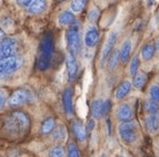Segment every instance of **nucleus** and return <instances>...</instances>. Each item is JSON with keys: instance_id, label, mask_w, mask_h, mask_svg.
Returning <instances> with one entry per match:
<instances>
[{"instance_id": "nucleus-1", "label": "nucleus", "mask_w": 159, "mask_h": 157, "mask_svg": "<svg viewBox=\"0 0 159 157\" xmlns=\"http://www.w3.org/2000/svg\"><path fill=\"white\" fill-rule=\"evenodd\" d=\"M53 50H55V45H53L52 36L51 33H46L40 41L39 45V58H38L37 64H36L38 70H48L50 66V60L52 58Z\"/></svg>"}, {"instance_id": "nucleus-2", "label": "nucleus", "mask_w": 159, "mask_h": 157, "mask_svg": "<svg viewBox=\"0 0 159 157\" xmlns=\"http://www.w3.org/2000/svg\"><path fill=\"white\" fill-rule=\"evenodd\" d=\"M29 117L24 112H13L5 122V128L11 133H25L29 129Z\"/></svg>"}, {"instance_id": "nucleus-3", "label": "nucleus", "mask_w": 159, "mask_h": 157, "mask_svg": "<svg viewBox=\"0 0 159 157\" xmlns=\"http://www.w3.org/2000/svg\"><path fill=\"white\" fill-rule=\"evenodd\" d=\"M22 63H24L22 59L16 55L10 58L0 59V80L16 73L22 66Z\"/></svg>"}, {"instance_id": "nucleus-4", "label": "nucleus", "mask_w": 159, "mask_h": 157, "mask_svg": "<svg viewBox=\"0 0 159 157\" xmlns=\"http://www.w3.org/2000/svg\"><path fill=\"white\" fill-rule=\"evenodd\" d=\"M67 43L68 49L74 55L80 52V36H79V23L72 22L67 31Z\"/></svg>"}, {"instance_id": "nucleus-5", "label": "nucleus", "mask_w": 159, "mask_h": 157, "mask_svg": "<svg viewBox=\"0 0 159 157\" xmlns=\"http://www.w3.org/2000/svg\"><path fill=\"white\" fill-rule=\"evenodd\" d=\"M119 135L125 143L131 144L137 139V125L135 122L126 121L119 125Z\"/></svg>"}, {"instance_id": "nucleus-6", "label": "nucleus", "mask_w": 159, "mask_h": 157, "mask_svg": "<svg viewBox=\"0 0 159 157\" xmlns=\"http://www.w3.org/2000/svg\"><path fill=\"white\" fill-rule=\"evenodd\" d=\"M18 49V42L12 38H5L0 41V59L15 57Z\"/></svg>"}, {"instance_id": "nucleus-7", "label": "nucleus", "mask_w": 159, "mask_h": 157, "mask_svg": "<svg viewBox=\"0 0 159 157\" xmlns=\"http://www.w3.org/2000/svg\"><path fill=\"white\" fill-rule=\"evenodd\" d=\"M31 100L32 95L30 94L29 91H27L25 89H20L15 91L11 94V96L8 100V104L12 108H16V106H21L26 103L31 102Z\"/></svg>"}, {"instance_id": "nucleus-8", "label": "nucleus", "mask_w": 159, "mask_h": 157, "mask_svg": "<svg viewBox=\"0 0 159 157\" xmlns=\"http://www.w3.org/2000/svg\"><path fill=\"white\" fill-rule=\"evenodd\" d=\"M116 42H117V33L115 31L110 32V34L108 36V39L106 41V45H105V47L102 49V53H101V64H103V63L108 60L110 53L114 51Z\"/></svg>"}, {"instance_id": "nucleus-9", "label": "nucleus", "mask_w": 159, "mask_h": 157, "mask_svg": "<svg viewBox=\"0 0 159 157\" xmlns=\"http://www.w3.org/2000/svg\"><path fill=\"white\" fill-rule=\"evenodd\" d=\"M47 9V0H30L26 10L30 15H40Z\"/></svg>"}, {"instance_id": "nucleus-10", "label": "nucleus", "mask_w": 159, "mask_h": 157, "mask_svg": "<svg viewBox=\"0 0 159 157\" xmlns=\"http://www.w3.org/2000/svg\"><path fill=\"white\" fill-rule=\"evenodd\" d=\"M99 40V31L96 27L91 26L87 29L85 33V45L88 48H93L98 43Z\"/></svg>"}, {"instance_id": "nucleus-11", "label": "nucleus", "mask_w": 159, "mask_h": 157, "mask_svg": "<svg viewBox=\"0 0 159 157\" xmlns=\"http://www.w3.org/2000/svg\"><path fill=\"white\" fill-rule=\"evenodd\" d=\"M66 66H67V73H68V78L69 81L72 82L76 78L77 75V70H78V66H77V61L76 58L72 53H69L66 58Z\"/></svg>"}, {"instance_id": "nucleus-12", "label": "nucleus", "mask_w": 159, "mask_h": 157, "mask_svg": "<svg viewBox=\"0 0 159 157\" xmlns=\"http://www.w3.org/2000/svg\"><path fill=\"white\" fill-rule=\"evenodd\" d=\"M117 118L121 122H126V121H130L133 117V108H130L129 104H121L118 106L116 112Z\"/></svg>"}, {"instance_id": "nucleus-13", "label": "nucleus", "mask_w": 159, "mask_h": 157, "mask_svg": "<svg viewBox=\"0 0 159 157\" xmlns=\"http://www.w3.org/2000/svg\"><path fill=\"white\" fill-rule=\"evenodd\" d=\"M131 49H133V45H131L130 40H126V41L122 43L121 48H120V50H119V60L121 61L122 64H126V63L129 61Z\"/></svg>"}, {"instance_id": "nucleus-14", "label": "nucleus", "mask_w": 159, "mask_h": 157, "mask_svg": "<svg viewBox=\"0 0 159 157\" xmlns=\"http://www.w3.org/2000/svg\"><path fill=\"white\" fill-rule=\"evenodd\" d=\"M130 90H131V83L129 81H124L120 83V85L117 87L116 93H115V97L116 100H124L128 94H129Z\"/></svg>"}, {"instance_id": "nucleus-15", "label": "nucleus", "mask_w": 159, "mask_h": 157, "mask_svg": "<svg viewBox=\"0 0 159 157\" xmlns=\"http://www.w3.org/2000/svg\"><path fill=\"white\" fill-rule=\"evenodd\" d=\"M146 128H147V131L150 132V133H154V132L159 129V111L147 117Z\"/></svg>"}, {"instance_id": "nucleus-16", "label": "nucleus", "mask_w": 159, "mask_h": 157, "mask_svg": "<svg viewBox=\"0 0 159 157\" xmlns=\"http://www.w3.org/2000/svg\"><path fill=\"white\" fill-rule=\"evenodd\" d=\"M62 103H64V110L67 115H71L72 113V91L70 89L65 90L62 95Z\"/></svg>"}, {"instance_id": "nucleus-17", "label": "nucleus", "mask_w": 159, "mask_h": 157, "mask_svg": "<svg viewBox=\"0 0 159 157\" xmlns=\"http://www.w3.org/2000/svg\"><path fill=\"white\" fill-rule=\"evenodd\" d=\"M72 131L76 138L79 142H85L87 138V132H86V128L84 127L80 122H75L74 125H72Z\"/></svg>"}, {"instance_id": "nucleus-18", "label": "nucleus", "mask_w": 159, "mask_h": 157, "mask_svg": "<svg viewBox=\"0 0 159 157\" xmlns=\"http://www.w3.org/2000/svg\"><path fill=\"white\" fill-rule=\"evenodd\" d=\"M75 22V16L72 11H62L58 16V23L60 26H70Z\"/></svg>"}, {"instance_id": "nucleus-19", "label": "nucleus", "mask_w": 159, "mask_h": 157, "mask_svg": "<svg viewBox=\"0 0 159 157\" xmlns=\"http://www.w3.org/2000/svg\"><path fill=\"white\" fill-rule=\"evenodd\" d=\"M55 125H56V122H55V120L52 117L46 118L43 122V124H41L40 132H41L43 135H48V134H50L55 129Z\"/></svg>"}, {"instance_id": "nucleus-20", "label": "nucleus", "mask_w": 159, "mask_h": 157, "mask_svg": "<svg viewBox=\"0 0 159 157\" xmlns=\"http://www.w3.org/2000/svg\"><path fill=\"white\" fill-rule=\"evenodd\" d=\"M156 52V48L154 45H143L141 49V57H143V61H149L150 59H152V57L155 55Z\"/></svg>"}, {"instance_id": "nucleus-21", "label": "nucleus", "mask_w": 159, "mask_h": 157, "mask_svg": "<svg viewBox=\"0 0 159 157\" xmlns=\"http://www.w3.org/2000/svg\"><path fill=\"white\" fill-rule=\"evenodd\" d=\"M119 62V51H112L108 58V69L109 71H114Z\"/></svg>"}, {"instance_id": "nucleus-22", "label": "nucleus", "mask_w": 159, "mask_h": 157, "mask_svg": "<svg viewBox=\"0 0 159 157\" xmlns=\"http://www.w3.org/2000/svg\"><path fill=\"white\" fill-rule=\"evenodd\" d=\"M147 82V76L146 74L143 73H139V74H136L135 76H134V87H136L137 90H141L143 87H145V84H146Z\"/></svg>"}, {"instance_id": "nucleus-23", "label": "nucleus", "mask_w": 159, "mask_h": 157, "mask_svg": "<svg viewBox=\"0 0 159 157\" xmlns=\"http://www.w3.org/2000/svg\"><path fill=\"white\" fill-rule=\"evenodd\" d=\"M66 127L65 126H58L57 128H55V132L52 134V138L53 141L56 142H64L65 138H66Z\"/></svg>"}, {"instance_id": "nucleus-24", "label": "nucleus", "mask_w": 159, "mask_h": 157, "mask_svg": "<svg viewBox=\"0 0 159 157\" xmlns=\"http://www.w3.org/2000/svg\"><path fill=\"white\" fill-rule=\"evenodd\" d=\"M86 3H87V0H72L71 3H70L71 11L75 13L81 12L85 9Z\"/></svg>"}, {"instance_id": "nucleus-25", "label": "nucleus", "mask_w": 159, "mask_h": 157, "mask_svg": "<svg viewBox=\"0 0 159 157\" xmlns=\"http://www.w3.org/2000/svg\"><path fill=\"white\" fill-rule=\"evenodd\" d=\"M101 106H102V100H95L91 104V112L95 118L101 117Z\"/></svg>"}, {"instance_id": "nucleus-26", "label": "nucleus", "mask_w": 159, "mask_h": 157, "mask_svg": "<svg viewBox=\"0 0 159 157\" xmlns=\"http://www.w3.org/2000/svg\"><path fill=\"white\" fill-rule=\"evenodd\" d=\"M145 111H146L147 114L151 115V114H155L156 112L159 111V106H158V103L156 102H152V101H146L145 103Z\"/></svg>"}, {"instance_id": "nucleus-27", "label": "nucleus", "mask_w": 159, "mask_h": 157, "mask_svg": "<svg viewBox=\"0 0 159 157\" xmlns=\"http://www.w3.org/2000/svg\"><path fill=\"white\" fill-rule=\"evenodd\" d=\"M149 96L152 102L159 103V85L152 84L149 89Z\"/></svg>"}, {"instance_id": "nucleus-28", "label": "nucleus", "mask_w": 159, "mask_h": 157, "mask_svg": "<svg viewBox=\"0 0 159 157\" xmlns=\"http://www.w3.org/2000/svg\"><path fill=\"white\" fill-rule=\"evenodd\" d=\"M138 69H139V59H138V57H134L131 59V62H130V68H129L130 75L135 76L138 72Z\"/></svg>"}, {"instance_id": "nucleus-29", "label": "nucleus", "mask_w": 159, "mask_h": 157, "mask_svg": "<svg viewBox=\"0 0 159 157\" xmlns=\"http://www.w3.org/2000/svg\"><path fill=\"white\" fill-rule=\"evenodd\" d=\"M67 157H80L79 149H78L77 145L75 143H70L68 145V153H67Z\"/></svg>"}, {"instance_id": "nucleus-30", "label": "nucleus", "mask_w": 159, "mask_h": 157, "mask_svg": "<svg viewBox=\"0 0 159 157\" xmlns=\"http://www.w3.org/2000/svg\"><path fill=\"white\" fill-rule=\"evenodd\" d=\"M49 157H65V149L60 146L52 147L49 151Z\"/></svg>"}, {"instance_id": "nucleus-31", "label": "nucleus", "mask_w": 159, "mask_h": 157, "mask_svg": "<svg viewBox=\"0 0 159 157\" xmlns=\"http://www.w3.org/2000/svg\"><path fill=\"white\" fill-rule=\"evenodd\" d=\"M111 101L110 100H106V101H102V106H101V116L105 117L110 113L111 111Z\"/></svg>"}, {"instance_id": "nucleus-32", "label": "nucleus", "mask_w": 159, "mask_h": 157, "mask_svg": "<svg viewBox=\"0 0 159 157\" xmlns=\"http://www.w3.org/2000/svg\"><path fill=\"white\" fill-rule=\"evenodd\" d=\"M98 17H99V11L96 8L91 9V10L89 11V13H88V19L90 21H96L98 19Z\"/></svg>"}, {"instance_id": "nucleus-33", "label": "nucleus", "mask_w": 159, "mask_h": 157, "mask_svg": "<svg viewBox=\"0 0 159 157\" xmlns=\"http://www.w3.org/2000/svg\"><path fill=\"white\" fill-rule=\"evenodd\" d=\"M6 105V94L2 90H0V111L3 110Z\"/></svg>"}, {"instance_id": "nucleus-34", "label": "nucleus", "mask_w": 159, "mask_h": 157, "mask_svg": "<svg viewBox=\"0 0 159 157\" xmlns=\"http://www.w3.org/2000/svg\"><path fill=\"white\" fill-rule=\"evenodd\" d=\"M16 2H17V5L20 6V7L26 8L27 6H28V3L30 2V0H16Z\"/></svg>"}, {"instance_id": "nucleus-35", "label": "nucleus", "mask_w": 159, "mask_h": 157, "mask_svg": "<svg viewBox=\"0 0 159 157\" xmlns=\"http://www.w3.org/2000/svg\"><path fill=\"white\" fill-rule=\"evenodd\" d=\"M95 127V121L93 120H90L88 122V125H87V128H86V132H91Z\"/></svg>"}, {"instance_id": "nucleus-36", "label": "nucleus", "mask_w": 159, "mask_h": 157, "mask_svg": "<svg viewBox=\"0 0 159 157\" xmlns=\"http://www.w3.org/2000/svg\"><path fill=\"white\" fill-rule=\"evenodd\" d=\"M5 38H6L5 32H3V30L1 29V27H0V41H1V40H3Z\"/></svg>"}, {"instance_id": "nucleus-37", "label": "nucleus", "mask_w": 159, "mask_h": 157, "mask_svg": "<svg viewBox=\"0 0 159 157\" xmlns=\"http://www.w3.org/2000/svg\"><path fill=\"white\" fill-rule=\"evenodd\" d=\"M155 48H156V50L158 51V53H159V39L157 40V42H156V45H155Z\"/></svg>"}, {"instance_id": "nucleus-38", "label": "nucleus", "mask_w": 159, "mask_h": 157, "mask_svg": "<svg viewBox=\"0 0 159 157\" xmlns=\"http://www.w3.org/2000/svg\"><path fill=\"white\" fill-rule=\"evenodd\" d=\"M101 157H106V156H105V155H102V156H101Z\"/></svg>"}, {"instance_id": "nucleus-39", "label": "nucleus", "mask_w": 159, "mask_h": 157, "mask_svg": "<svg viewBox=\"0 0 159 157\" xmlns=\"http://www.w3.org/2000/svg\"><path fill=\"white\" fill-rule=\"evenodd\" d=\"M122 157H124V156H122Z\"/></svg>"}]
</instances>
